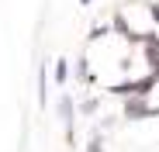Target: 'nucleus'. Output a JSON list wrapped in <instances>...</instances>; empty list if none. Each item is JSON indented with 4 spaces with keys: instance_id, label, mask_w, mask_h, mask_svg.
Returning <instances> with one entry per match:
<instances>
[{
    "instance_id": "1",
    "label": "nucleus",
    "mask_w": 159,
    "mask_h": 152,
    "mask_svg": "<svg viewBox=\"0 0 159 152\" xmlns=\"http://www.w3.org/2000/svg\"><path fill=\"white\" fill-rule=\"evenodd\" d=\"M90 152H100V138H93V142H90Z\"/></svg>"
}]
</instances>
